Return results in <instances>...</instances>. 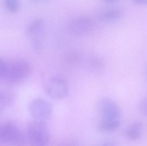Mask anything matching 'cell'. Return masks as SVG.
<instances>
[{"instance_id": "cell-9", "label": "cell", "mask_w": 147, "mask_h": 146, "mask_svg": "<svg viewBox=\"0 0 147 146\" xmlns=\"http://www.w3.org/2000/svg\"><path fill=\"white\" fill-rule=\"evenodd\" d=\"M143 124L141 122H136L132 123L125 131V135L129 139L135 140L141 136Z\"/></svg>"}, {"instance_id": "cell-3", "label": "cell", "mask_w": 147, "mask_h": 146, "mask_svg": "<svg viewBox=\"0 0 147 146\" xmlns=\"http://www.w3.org/2000/svg\"><path fill=\"white\" fill-rule=\"evenodd\" d=\"M44 90L48 97L55 100L65 98L69 93L67 82L60 77H53L47 80L45 84Z\"/></svg>"}, {"instance_id": "cell-12", "label": "cell", "mask_w": 147, "mask_h": 146, "mask_svg": "<svg viewBox=\"0 0 147 146\" xmlns=\"http://www.w3.org/2000/svg\"><path fill=\"white\" fill-rule=\"evenodd\" d=\"M31 45L34 51L37 54H40L43 49V44L39 36L32 38Z\"/></svg>"}, {"instance_id": "cell-17", "label": "cell", "mask_w": 147, "mask_h": 146, "mask_svg": "<svg viewBox=\"0 0 147 146\" xmlns=\"http://www.w3.org/2000/svg\"><path fill=\"white\" fill-rule=\"evenodd\" d=\"M105 1H109V2H113V1H117V0H105Z\"/></svg>"}, {"instance_id": "cell-16", "label": "cell", "mask_w": 147, "mask_h": 146, "mask_svg": "<svg viewBox=\"0 0 147 146\" xmlns=\"http://www.w3.org/2000/svg\"><path fill=\"white\" fill-rule=\"evenodd\" d=\"M33 1L38 2H47L49 1H51V0H33Z\"/></svg>"}, {"instance_id": "cell-10", "label": "cell", "mask_w": 147, "mask_h": 146, "mask_svg": "<svg viewBox=\"0 0 147 146\" xmlns=\"http://www.w3.org/2000/svg\"><path fill=\"white\" fill-rule=\"evenodd\" d=\"M121 15V12L119 9H109L101 13L98 16V19L102 21L111 22L118 20Z\"/></svg>"}, {"instance_id": "cell-4", "label": "cell", "mask_w": 147, "mask_h": 146, "mask_svg": "<svg viewBox=\"0 0 147 146\" xmlns=\"http://www.w3.org/2000/svg\"><path fill=\"white\" fill-rule=\"evenodd\" d=\"M31 71V67L28 62L19 61L8 65L5 75L11 83H19L28 78Z\"/></svg>"}, {"instance_id": "cell-7", "label": "cell", "mask_w": 147, "mask_h": 146, "mask_svg": "<svg viewBox=\"0 0 147 146\" xmlns=\"http://www.w3.org/2000/svg\"><path fill=\"white\" fill-rule=\"evenodd\" d=\"M0 139L3 142L20 144L25 141V136L20 129L12 123H5L0 127Z\"/></svg>"}, {"instance_id": "cell-2", "label": "cell", "mask_w": 147, "mask_h": 146, "mask_svg": "<svg viewBox=\"0 0 147 146\" xmlns=\"http://www.w3.org/2000/svg\"><path fill=\"white\" fill-rule=\"evenodd\" d=\"M27 135L33 145L45 146L50 141L49 129L44 121L36 120L30 123L28 128Z\"/></svg>"}, {"instance_id": "cell-5", "label": "cell", "mask_w": 147, "mask_h": 146, "mask_svg": "<svg viewBox=\"0 0 147 146\" xmlns=\"http://www.w3.org/2000/svg\"><path fill=\"white\" fill-rule=\"evenodd\" d=\"M28 109L32 116L38 121H45L50 118L52 114V105L48 101L41 98L31 101Z\"/></svg>"}, {"instance_id": "cell-6", "label": "cell", "mask_w": 147, "mask_h": 146, "mask_svg": "<svg viewBox=\"0 0 147 146\" xmlns=\"http://www.w3.org/2000/svg\"><path fill=\"white\" fill-rule=\"evenodd\" d=\"M93 21L86 17H80L71 20L67 25L68 32L74 36H80L88 33L93 29Z\"/></svg>"}, {"instance_id": "cell-18", "label": "cell", "mask_w": 147, "mask_h": 146, "mask_svg": "<svg viewBox=\"0 0 147 146\" xmlns=\"http://www.w3.org/2000/svg\"><path fill=\"white\" fill-rule=\"evenodd\" d=\"M0 97H1V96H0Z\"/></svg>"}, {"instance_id": "cell-14", "label": "cell", "mask_w": 147, "mask_h": 146, "mask_svg": "<svg viewBox=\"0 0 147 146\" xmlns=\"http://www.w3.org/2000/svg\"><path fill=\"white\" fill-rule=\"evenodd\" d=\"M8 64L3 59L0 57V77L5 75Z\"/></svg>"}, {"instance_id": "cell-1", "label": "cell", "mask_w": 147, "mask_h": 146, "mask_svg": "<svg viewBox=\"0 0 147 146\" xmlns=\"http://www.w3.org/2000/svg\"><path fill=\"white\" fill-rule=\"evenodd\" d=\"M100 118L99 127L103 131L111 132L117 129L121 123V110L113 99L103 98L99 101Z\"/></svg>"}, {"instance_id": "cell-11", "label": "cell", "mask_w": 147, "mask_h": 146, "mask_svg": "<svg viewBox=\"0 0 147 146\" xmlns=\"http://www.w3.org/2000/svg\"><path fill=\"white\" fill-rule=\"evenodd\" d=\"M6 9L11 13H16L20 8V0H3Z\"/></svg>"}, {"instance_id": "cell-8", "label": "cell", "mask_w": 147, "mask_h": 146, "mask_svg": "<svg viewBox=\"0 0 147 146\" xmlns=\"http://www.w3.org/2000/svg\"><path fill=\"white\" fill-rule=\"evenodd\" d=\"M45 21L42 19H37L31 22L26 29L27 37L33 38L39 36L44 31Z\"/></svg>"}, {"instance_id": "cell-13", "label": "cell", "mask_w": 147, "mask_h": 146, "mask_svg": "<svg viewBox=\"0 0 147 146\" xmlns=\"http://www.w3.org/2000/svg\"><path fill=\"white\" fill-rule=\"evenodd\" d=\"M139 109L142 115L147 117V96L141 101L139 105Z\"/></svg>"}, {"instance_id": "cell-15", "label": "cell", "mask_w": 147, "mask_h": 146, "mask_svg": "<svg viewBox=\"0 0 147 146\" xmlns=\"http://www.w3.org/2000/svg\"><path fill=\"white\" fill-rule=\"evenodd\" d=\"M134 2L140 5L147 4V0H133Z\"/></svg>"}]
</instances>
